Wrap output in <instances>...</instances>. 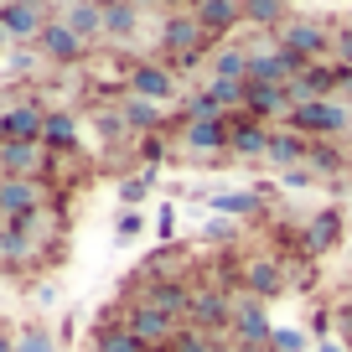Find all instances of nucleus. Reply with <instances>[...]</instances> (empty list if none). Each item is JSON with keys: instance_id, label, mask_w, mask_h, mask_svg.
I'll list each match as a JSON object with an SVG mask.
<instances>
[{"instance_id": "f257e3e1", "label": "nucleus", "mask_w": 352, "mask_h": 352, "mask_svg": "<svg viewBox=\"0 0 352 352\" xmlns=\"http://www.w3.org/2000/svg\"><path fill=\"white\" fill-rule=\"evenodd\" d=\"M228 342H239L243 352H270V342H275V327H270V316H264V300H254L249 290L233 300Z\"/></svg>"}, {"instance_id": "f03ea898", "label": "nucleus", "mask_w": 352, "mask_h": 352, "mask_svg": "<svg viewBox=\"0 0 352 352\" xmlns=\"http://www.w3.org/2000/svg\"><path fill=\"white\" fill-rule=\"evenodd\" d=\"M290 130L306 135V140H331V135L352 130V114L331 99H311V104H296L290 109Z\"/></svg>"}, {"instance_id": "7ed1b4c3", "label": "nucleus", "mask_w": 352, "mask_h": 352, "mask_svg": "<svg viewBox=\"0 0 352 352\" xmlns=\"http://www.w3.org/2000/svg\"><path fill=\"white\" fill-rule=\"evenodd\" d=\"M42 182H21V176H0V223L32 228L42 218Z\"/></svg>"}, {"instance_id": "20e7f679", "label": "nucleus", "mask_w": 352, "mask_h": 352, "mask_svg": "<svg viewBox=\"0 0 352 352\" xmlns=\"http://www.w3.org/2000/svg\"><path fill=\"white\" fill-rule=\"evenodd\" d=\"M47 161H52V151L42 140H6L0 145V176L36 182V176H47Z\"/></svg>"}, {"instance_id": "39448f33", "label": "nucleus", "mask_w": 352, "mask_h": 352, "mask_svg": "<svg viewBox=\"0 0 352 352\" xmlns=\"http://www.w3.org/2000/svg\"><path fill=\"white\" fill-rule=\"evenodd\" d=\"M275 47L290 52V57H300V63H316L321 52H331V32L316 26V21H290V26H280Z\"/></svg>"}, {"instance_id": "423d86ee", "label": "nucleus", "mask_w": 352, "mask_h": 352, "mask_svg": "<svg viewBox=\"0 0 352 352\" xmlns=\"http://www.w3.org/2000/svg\"><path fill=\"white\" fill-rule=\"evenodd\" d=\"M187 316H192V327H197V331H208V337L218 331V337H223L228 321H233V300L223 296L218 285H197V290H192V311H187Z\"/></svg>"}, {"instance_id": "0eeeda50", "label": "nucleus", "mask_w": 352, "mask_h": 352, "mask_svg": "<svg viewBox=\"0 0 352 352\" xmlns=\"http://www.w3.org/2000/svg\"><path fill=\"white\" fill-rule=\"evenodd\" d=\"M161 42L171 47V57H182V67H187V63H197V57H202L208 32H202L197 11H187V16H171V21L161 26Z\"/></svg>"}, {"instance_id": "6e6552de", "label": "nucleus", "mask_w": 352, "mask_h": 352, "mask_svg": "<svg viewBox=\"0 0 352 352\" xmlns=\"http://www.w3.org/2000/svg\"><path fill=\"white\" fill-rule=\"evenodd\" d=\"M124 327L140 337V347L145 352H155V347H171V337H176V321L166 316V311H155V306H130V316H124Z\"/></svg>"}, {"instance_id": "1a4fd4ad", "label": "nucleus", "mask_w": 352, "mask_h": 352, "mask_svg": "<svg viewBox=\"0 0 352 352\" xmlns=\"http://www.w3.org/2000/svg\"><path fill=\"white\" fill-rule=\"evenodd\" d=\"M42 26H47L42 0H6V6H0V32L16 36V42H36Z\"/></svg>"}, {"instance_id": "9d476101", "label": "nucleus", "mask_w": 352, "mask_h": 352, "mask_svg": "<svg viewBox=\"0 0 352 352\" xmlns=\"http://www.w3.org/2000/svg\"><path fill=\"white\" fill-rule=\"evenodd\" d=\"M228 135H233V120H228V114L182 124V145H187L192 155H223V151H228Z\"/></svg>"}, {"instance_id": "9b49d317", "label": "nucleus", "mask_w": 352, "mask_h": 352, "mask_svg": "<svg viewBox=\"0 0 352 352\" xmlns=\"http://www.w3.org/2000/svg\"><path fill=\"white\" fill-rule=\"evenodd\" d=\"M192 290L197 285H187V280H151V285L140 290V300L145 306H155V311H166V316H187L192 311Z\"/></svg>"}, {"instance_id": "f8f14e48", "label": "nucleus", "mask_w": 352, "mask_h": 352, "mask_svg": "<svg viewBox=\"0 0 352 352\" xmlns=\"http://www.w3.org/2000/svg\"><path fill=\"white\" fill-rule=\"evenodd\" d=\"M130 88H135V99H151V104L176 99V78L166 73L161 63H140V67L130 73Z\"/></svg>"}, {"instance_id": "ddd939ff", "label": "nucleus", "mask_w": 352, "mask_h": 352, "mask_svg": "<svg viewBox=\"0 0 352 352\" xmlns=\"http://www.w3.org/2000/svg\"><path fill=\"white\" fill-rule=\"evenodd\" d=\"M243 285H249L254 300H270L285 290V270H280V259H249L243 264Z\"/></svg>"}, {"instance_id": "4468645a", "label": "nucleus", "mask_w": 352, "mask_h": 352, "mask_svg": "<svg viewBox=\"0 0 352 352\" xmlns=\"http://www.w3.org/2000/svg\"><path fill=\"white\" fill-rule=\"evenodd\" d=\"M36 52L52 57V63H78V57H83V42H78V36L67 32L63 21H47L42 36H36Z\"/></svg>"}, {"instance_id": "2eb2a0df", "label": "nucleus", "mask_w": 352, "mask_h": 352, "mask_svg": "<svg viewBox=\"0 0 352 352\" xmlns=\"http://www.w3.org/2000/svg\"><path fill=\"white\" fill-rule=\"evenodd\" d=\"M63 26L78 36V42H94V36H104V0H73L63 16Z\"/></svg>"}, {"instance_id": "dca6fc26", "label": "nucleus", "mask_w": 352, "mask_h": 352, "mask_svg": "<svg viewBox=\"0 0 352 352\" xmlns=\"http://www.w3.org/2000/svg\"><path fill=\"white\" fill-rule=\"evenodd\" d=\"M296 104H290L285 88H270V83H249V99H243V114L249 120H270V114H290Z\"/></svg>"}, {"instance_id": "f3484780", "label": "nucleus", "mask_w": 352, "mask_h": 352, "mask_svg": "<svg viewBox=\"0 0 352 352\" xmlns=\"http://www.w3.org/2000/svg\"><path fill=\"white\" fill-rule=\"evenodd\" d=\"M300 239H306V254H327L331 243L342 239V208H321L316 218L306 223V233H300Z\"/></svg>"}, {"instance_id": "a211bd4d", "label": "nucleus", "mask_w": 352, "mask_h": 352, "mask_svg": "<svg viewBox=\"0 0 352 352\" xmlns=\"http://www.w3.org/2000/svg\"><path fill=\"white\" fill-rule=\"evenodd\" d=\"M42 120L47 114L36 104H16L0 114V130H6V140H42Z\"/></svg>"}, {"instance_id": "6ab92c4d", "label": "nucleus", "mask_w": 352, "mask_h": 352, "mask_svg": "<svg viewBox=\"0 0 352 352\" xmlns=\"http://www.w3.org/2000/svg\"><path fill=\"white\" fill-rule=\"evenodd\" d=\"M270 135H275V130H264V120H249V114H243V120H233L228 151L233 155H264V151H270Z\"/></svg>"}, {"instance_id": "aec40b11", "label": "nucleus", "mask_w": 352, "mask_h": 352, "mask_svg": "<svg viewBox=\"0 0 352 352\" xmlns=\"http://www.w3.org/2000/svg\"><path fill=\"white\" fill-rule=\"evenodd\" d=\"M197 21H202V32H208V36H223L228 26L243 21V6H239V0H202Z\"/></svg>"}, {"instance_id": "412c9836", "label": "nucleus", "mask_w": 352, "mask_h": 352, "mask_svg": "<svg viewBox=\"0 0 352 352\" xmlns=\"http://www.w3.org/2000/svg\"><path fill=\"white\" fill-rule=\"evenodd\" d=\"M306 151H311V140L306 135H296V130H285V135H270V161L275 166H290V171H300V166H306Z\"/></svg>"}, {"instance_id": "4be33fe9", "label": "nucleus", "mask_w": 352, "mask_h": 352, "mask_svg": "<svg viewBox=\"0 0 352 352\" xmlns=\"http://www.w3.org/2000/svg\"><path fill=\"white\" fill-rule=\"evenodd\" d=\"M42 145H47V151H73V145H78V120H73V114H47V120H42Z\"/></svg>"}, {"instance_id": "5701e85b", "label": "nucleus", "mask_w": 352, "mask_h": 352, "mask_svg": "<svg viewBox=\"0 0 352 352\" xmlns=\"http://www.w3.org/2000/svg\"><path fill=\"white\" fill-rule=\"evenodd\" d=\"M32 228H36V223H32ZM32 228L0 223V264H26V259H32Z\"/></svg>"}, {"instance_id": "b1692460", "label": "nucleus", "mask_w": 352, "mask_h": 352, "mask_svg": "<svg viewBox=\"0 0 352 352\" xmlns=\"http://www.w3.org/2000/svg\"><path fill=\"white\" fill-rule=\"evenodd\" d=\"M212 83H249V52L243 47H223L212 57Z\"/></svg>"}, {"instance_id": "393cba45", "label": "nucleus", "mask_w": 352, "mask_h": 352, "mask_svg": "<svg viewBox=\"0 0 352 352\" xmlns=\"http://www.w3.org/2000/svg\"><path fill=\"white\" fill-rule=\"evenodd\" d=\"M135 26H140V11H135L130 0H104V36H135Z\"/></svg>"}, {"instance_id": "a878e982", "label": "nucleus", "mask_w": 352, "mask_h": 352, "mask_svg": "<svg viewBox=\"0 0 352 352\" xmlns=\"http://www.w3.org/2000/svg\"><path fill=\"white\" fill-rule=\"evenodd\" d=\"M120 120H124V130H140V135H151V130H161V109H155L151 99H124V109H120Z\"/></svg>"}, {"instance_id": "bb28decb", "label": "nucleus", "mask_w": 352, "mask_h": 352, "mask_svg": "<svg viewBox=\"0 0 352 352\" xmlns=\"http://www.w3.org/2000/svg\"><path fill=\"white\" fill-rule=\"evenodd\" d=\"M306 171L337 176V171H347V155H342L337 145H327V140H311V151H306Z\"/></svg>"}, {"instance_id": "cd10ccee", "label": "nucleus", "mask_w": 352, "mask_h": 352, "mask_svg": "<svg viewBox=\"0 0 352 352\" xmlns=\"http://www.w3.org/2000/svg\"><path fill=\"white\" fill-rule=\"evenodd\" d=\"M94 352H145L130 327H99L94 331Z\"/></svg>"}, {"instance_id": "c85d7f7f", "label": "nucleus", "mask_w": 352, "mask_h": 352, "mask_svg": "<svg viewBox=\"0 0 352 352\" xmlns=\"http://www.w3.org/2000/svg\"><path fill=\"white\" fill-rule=\"evenodd\" d=\"M259 208H264L259 192H223V197H212V212H223V218H249Z\"/></svg>"}, {"instance_id": "c756f323", "label": "nucleus", "mask_w": 352, "mask_h": 352, "mask_svg": "<svg viewBox=\"0 0 352 352\" xmlns=\"http://www.w3.org/2000/svg\"><path fill=\"white\" fill-rule=\"evenodd\" d=\"M285 16V0H243V21L254 26H275Z\"/></svg>"}, {"instance_id": "7c9ffc66", "label": "nucleus", "mask_w": 352, "mask_h": 352, "mask_svg": "<svg viewBox=\"0 0 352 352\" xmlns=\"http://www.w3.org/2000/svg\"><path fill=\"white\" fill-rule=\"evenodd\" d=\"M171 352H212V337L197 331V327H187V331H176V337H171Z\"/></svg>"}, {"instance_id": "2f4dec72", "label": "nucleus", "mask_w": 352, "mask_h": 352, "mask_svg": "<svg viewBox=\"0 0 352 352\" xmlns=\"http://www.w3.org/2000/svg\"><path fill=\"white\" fill-rule=\"evenodd\" d=\"M270 352H306V337H300L296 327H275V342H270Z\"/></svg>"}, {"instance_id": "473e14b6", "label": "nucleus", "mask_w": 352, "mask_h": 352, "mask_svg": "<svg viewBox=\"0 0 352 352\" xmlns=\"http://www.w3.org/2000/svg\"><path fill=\"white\" fill-rule=\"evenodd\" d=\"M16 352H57V347H52L47 331H21V337H16Z\"/></svg>"}, {"instance_id": "72a5a7b5", "label": "nucleus", "mask_w": 352, "mask_h": 352, "mask_svg": "<svg viewBox=\"0 0 352 352\" xmlns=\"http://www.w3.org/2000/svg\"><path fill=\"white\" fill-rule=\"evenodd\" d=\"M331 52L342 57V67H352V26H342V32L331 36Z\"/></svg>"}, {"instance_id": "f704fd0d", "label": "nucleus", "mask_w": 352, "mask_h": 352, "mask_svg": "<svg viewBox=\"0 0 352 352\" xmlns=\"http://www.w3.org/2000/svg\"><path fill=\"white\" fill-rule=\"evenodd\" d=\"M151 182H155V176H140V182H124V187H120V197H124V202H140L145 192H151Z\"/></svg>"}, {"instance_id": "c9c22d12", "label": "nucleus", "mask_w": 352, "mask_h": 352, "mask_svg": "<svg viewBox=\"0 0 352 352\" xmlns=\"http://www.w3.org/2000/svg\"><path fill=\"white\" fill-rule=\"evenodd\" d=\"M140 228H145V218H140V212H124V218H120V239H135Z\"/></svg>"}, {"instance_id": "e433bc0d", "label": "nucleus", "mask_w": 352, "mask_h": 352, "mask_svg": "<svg viewBox=\"0 0 352 352\" xmlns=\"http://www.w3.org/2000/svg\"><path fill=\"white\" fill-rule=\"evenodd\" d=\"M155 228H161V239H171V233H176V212H171V208H161V218H155Z\"/></svg>"}, {"instance_id": "4c0bfd02", "label": "nucleus", "mask_w": 352, "mask_h": 352, "mask_svg": "<svg viewBox=\"0 0 352 352\" xmlns=\"http://www.w3.org/2000/svg\"><path fill=\"white\" fill-rule=\"evenodd\" d=\"M212 352H243L239 342H228V337H212Z\"/></svg>"}, {"instance_id": "58836bf2", "label": "nucleus", "mask_w": 352, "mask_h": 352, "mask_svg": "<svg viewBox=\"0 0 352 352\" xmlns=\"http://www.w3.org/2000/svg\"><path fill=\"white\" fill-rule=\"evenodd\" d=\"M0 352H16V342H11V337H0Z\"/></svg>"}, {"instance_id": "ea45409f", "label": "nucleus", "mask_w": 352, "mask_h": 352, "mask_svg": "<svg viewBox=\"0 0 352 352\" xmlns=\"http://www.w3.org/2000/svg\"><path fill=\"white\" fill-rule=\"evenodd\" d=\"M321 352H347V347H337V342H321Z\"/></svg>"}, {"instance_id": "a19ab883", "label": "nucleus", "mask_w": 352, "mask_h": 352, "mask_svg": "<svg viewBox=\"0 0 352 352\" xmlns=\"http://www.w3.org/2000/svg\"><path fill=\"white\" fill-rule=\"evenodd\" d=\"M130 6H135V11H140V6H155V0H130Z\"/></svg>"}]
</instances>
